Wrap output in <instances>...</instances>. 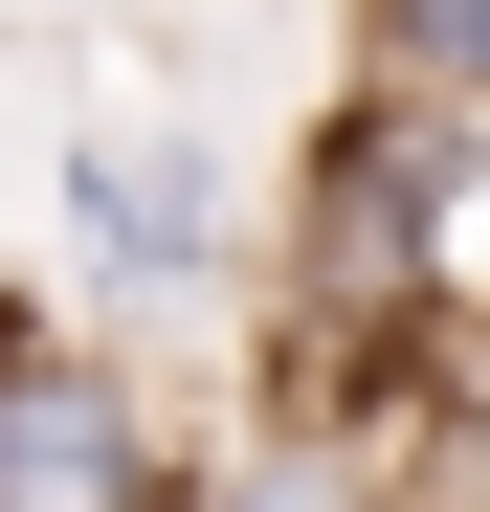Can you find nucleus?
Instances as JSON below:
<instances>
[{"instance_id":"1","label":"nucleus","mask_w":490,"mask_h":512,"mask_svg":"<svg viewBox=\"0 0 490 512\" xmlns=\"http://www.w3.org/2000/svg\"><path fill=\"white\" fill-rule=\"evenodd\" d=\"M0 512H201L156 379L67 312H0Z\"/></svg>"},{"instance_id":"2","label":"nucleus","mask_w":490,"mask_h":512,"mask_svg":"<svg viewBox=\"0 0 490 512\" xmlns=\"http://www.w3.org/2000/svg\"><path fill=\"white\" fill-rule=\"evenodd\" d=\"M223 156L179 134V112H67V268H90L112 312H179V290H223Z\"/></svg>"},{"instance_id":"3","label":"nucleus","mask_w":490,"mask_h":512,"mask_svg":"<svg viewBox=\"0 0 490 512\" xmlns=\"http://www.w3.org/2000/svg\"><path fill=\"white\" fill-rule=\"evenodd\" d=\"M201 512H401V468H379V423H245Z\"/></svg>"},{"instance_id":"4","label":"nucleus","mask_w":490,"mask_h":512,"mask_svg":"<svg viewBox=\"0 0 490 512\" xmlns=\"http://www.w3.org/2000/svg\"><path fill=\"white\" fill-rule=\"evenodd\" d=\"M357 90L468 112V134H490V0H357Z\"/></svg>"}]
</instances>
